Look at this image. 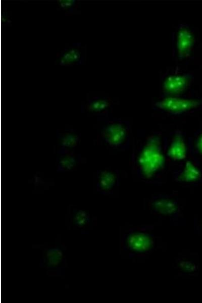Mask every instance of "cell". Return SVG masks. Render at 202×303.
I'll list each match as a JSON object with an SVG mask.
<instances>
[{
    "label": "cell",
    "instance_id": "6da1fadb",
    "mask_svg": "<svg viewBox=\"0 0 202 303\" xmlns=\"http://www.w3.org/2000/svg\"><path fill=\"white\" fill-rule=\"evenodd\" d=\"M165 161L160 142L156 137L152 136L138 152L136 160L138 174L145 179L152 178L162 170Z\"/></svg>",
    "mask_w": 202,
    "mask_h": 303
},
{
    "label": "cell",
    "instance_id": "7a4b0ae2",
    "mask_svg": "<svg viewBox=\"0 0 202 303\" xmlns=\"http://www.w3.org/2000/svg\"><path fill=\"white\" fill-rule=\"evenodd\" d=\"M32 247L41 250L39 265L45 270L47 275L55 277L64 276L65 269L68 268L67 247L61 242L59 236L56 238L54 245L48 243L34 244Z\"/></svg>",
    "mask_w": 202,
    "mask_h": 303
},
{
    "label": "cell",
    "instance_id": "3957f363",
    "mask_svg": "<svg viewBox=\"0 0 202 303\" xmlns=\"http://www.w3.org/2000/svg\"><path fill=\"white\" fill-rule=\"evenodd\" d=\"M126 124L118 119L107 120L102 126L100 136L102 140L110 147L122 148L128 136Z\"/></svg>",
    "mask_w": 202,
    "mask_h": 303
},
{
    "label": "cell",
    "instance_id": "277c9868",
    "mask_svg": "<svg viewBox=\"0 0 202 303\" xmlns=\"http://www.w3.org/2000/svg\"><path fill=\"white\" fill-rule=\"evenodd\" d=\"M95 217L86 210L72 204L67 208L65 216V225L68 230H78L86 234L95 224Z\"/></svg>",
    "mask_w": 202,
    "mask_h": 303
},
{
    "label": "cell",
    "instance_id": "5b68a950",
    "mask_svg": "<svg viewBox=\"0 0 202 303\" xmlns=\"http://www.w3.org/2000/svg\"><path fill=\"white\" fill-rule=\"evenodd\" d=\"M201 102L194 99L166 97L156 102L155 107L172 115H181L198 107Z\"/></svg>",
    "mask_w": 202,
    "mask_h": 303
},
{
    "label": "cell",
    "instance_id": "8992f818",
    "mask_svg": "<svg viewBox=\"0 0 202 303\" xmlns=\"http://www.w3.org/2000/svg\"><path fill=\"white\" fill-rule=\"evenodd\" d=\"M87 50V45H82L79 42L66 45L57 53L55 64L65 67L84 65L86 63Z\"/></svg>",
    "mask_w": 202,
    "mask_h": 303
},
{
    "label": "cell",
    "instance_id": "52a82bcc",
    "mask_svg": "<svg viewBox=\"0 0 202 303\" xmlns=\"http://www.w3.org/2000/svg\"><path fill=\"white\" fill-rule=\"evenodd\" d=\"M111 105V100L106 97L87 94L86 100L81 105V112L88 115L103 116L107 113Z\"/></svg>",
    "mask_w": 202,
    "mask_h": 303
},
{
    "label": "cell",
    "instance_id": "ba28073f",
    "mask_svg": "<svg viewBox=\"0 0 202 303\" xmlns=\"http://www.w3.org/2000/svg\"><path fill=\"white\" fill-rule=\"evenodd\" d=\"M118 182L116 172L108 169L97 170L96 187L99 193L105 195L112 193Z\"/></svg>",
    "mask_w": 202,
    "mask_h": 303
},
{
    "label": "cell",
    "instance_id": "9c48e42d",
    "mask_svg": "<svg viewBox=\"0 0 202 303\" xmlns=\"http://www.w3.org/2000/svg\"><path fill=\"white\" fill-rule=\"evenodd\" d=\"M81 134L73 129H66L57 130V138L58 140L57 145V153L61 154L65 152L71 151L70 149L74 148L80 140Z\"/></svg>",
    "mask_w": 202,
    "mask_h": 303
},
{
    "label": "cell",
    "instance_id": "30bf717a",
    "mask_svg": "<svg viewBox=\"0 0 202 303\" xmlns=\"http://www.w3.org/2000/svg\"><path fill=\"white\" fill-rule=\"evenodd\" d=\"M166 155L174 161L185 159L187 155V146L183 136L176 133L168 141L166 148Z\"/></svg>",
    "mask_w": 202,
    "mask_h": 303
},
{
    "label": "cell",
    "instance_id": "8fae6325",
    "mask_svg": "<svg viewBox=\"0 0 202 303\" xmlns=\"http://www.w3.org/2000/svg\"><path fill=\"white\" fill-rule=\"evenodd\" d=\"M175 180L183 183H193L198 181L201 177L200 169L191 161L185 162L179 170L175 172Z\"/></svg>",
    "mask_w": 202,
    "mask_h": 303
},
{
    "label": "cell",
    "instance_id": "7c38bea8",
    "mask_svg": "<svg viewBox=\"0 0 202 303\" xmlns=\"http://www.w3.org/2000/svg\"><path fill=\"white\" fill-rule=\"evenodd\" d=\"M189 81L187 75L176 74L168 76L163 83V92L166 94H178L186 88Z\"/></svg>",
    "mask_w": 202,
    "mask_h": 303
},
{
    "label": "cell",
    "instance_id": "4fadbf2b",
    "mask_svg": "<svg viewBox=\"0 0 202 303\" xmlns=\"http://www.w3.org/2000/svg\"><path fill=\"white\" fill-rule=\"evenodd\" d=\"M151 205L155 212L167 216H173L178 212V203L166 195L156 196L152 201Z\"/></svg>",
    "mask_w": 202,
    "mask_h": 303
},
{
    "label": "cell",
    "instance_id": "5bb4252c",
    "mask_svg": "<svg viewBox=\"0 0 202 303\" xmlns=\"http://www.w3.org/2000/svg\"><path fill=\"white\" fill-rule=\"evenodd\" d=\"M194 43V38L191 32L186 28L181 27L177 33L176 47L178 57L184 58L187 57Z\"/></svg>",
    "mask_w": 202,
    "mask_h": 303
},
{
    "label": "cell",
    "instance_id": "9a60e30c",
    "mask_svg": "<svg viewBox=\"0 0 202 303\" xmlns=\"http://www.w3.org/2000/svg\"><path fill=\"white\" fill-rule=\"evenodd\" d=\"M127 242L130 249L137 252L148 250L153 244V239L149 235L141 232L129 234Z\"/></svg>",
    "mask_w": 202,
    "mask_h": 303
},
{
    "label": "cell",
    "instance_id": "2e32d148",
    "mask_svg": "<svg viewBox=\"0 0 202 303\" xmlns=\"http://www.w3.org/2000/svg\"><path fill=\"white\" fill-rule=\"evenodd\" d=\"M57 159V171L64 172L70 170L78 164L82 162L80 154H77L73 150L65 152L59 154Z\"/></svg>",
    "mask_w": 202,
    "mask_h": 303
},
{
    "label": "cell",
    "instance_id": "e0dca14e",
    "mask_svg": "<svg viewBox=\"0 0 202 303\" xmlns=\"http://www.w3.org/2000/svg\"><path fill=\"white\" fill-rule=\"evenodd\" d=\"M80 3V1L78 0L57 1V9L62 10L67 16L79 14L81 12L78 8Z\"/></svg>",
    "mask_w": 202,
    "mask_h": 303
},
{
    "label": "cell",
    "instance_id": "ac0fdd59",
    "mask_svg": "<svg viewBox=\"0 0 202 303\" xmlns=\"http://www.w3.org/2000/svg\"><path fill=\"white\" fill-rule=\"evenodd\" d=\"M194 148L195 151L202 156V133L195 138L194 141Z\"/></svg>",
    "mask_w": 202,
    "mask_h": 303
},
{
    "label": "cell",
    "instance_id": "d6986e66",
    "mask_svg": "<svg viewBox=\"0 0 202 303\" xmlns=\"http://www.w3.org/2000/svg\"><path fill=\"white\" fill-rule=\"evenodd\" d=\"M200 228H201V229L202 230V223L201 224Z\"/></svg>",
    "mask_w": 202,
    "mask_h": 303
}]
</instances>
